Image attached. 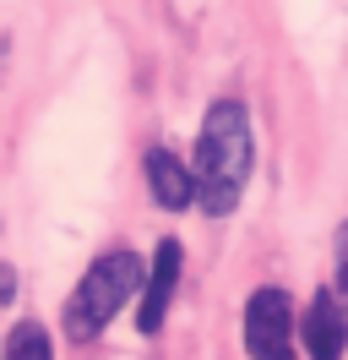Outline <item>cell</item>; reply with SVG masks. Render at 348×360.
<instances>
[{"mask_svg":"<svg viewBox=\"0 0 348 360\" xmlns=\"http://www.w3.org/2000/svg\"><path fill=\"white\" fill-rule=\"evenodd\" d=\"M250 164H256V131H250V115L239 98H218L207 120H201V136H196V207L207 219H229L245 197V180H250Z\"/></svg>","mask_w":348,"mask_h":360,"instance_id":"1","label":"cell"},{"mask_svg":"<svg viewBox=\"0 0 348 360\" xmlns=\"http://www.w3.org/2000/svg\"><path fill=\"white\" fill-rule=\"evenodd\" d=\"M142 278H147V262H142L136 251H109V257H98V262L76 278V290H71V300H65V311H60L65 338H71V344H93V338L142 295Z\"/></svg>","mask_w":348,"mask_h":360,"instance_id":"2","label":"cell"},{"mask_svg":"<svg viewBox=\"0 0 348 360\" xmlns=\"http://www.w3.org/2000/svg\"><path fill=\"white\" fill-rule=\"evenodd\" d=\"M245 355L250 360H288L294 355V300L278 284H261L245 300Z\"/></svg>","mask_w":348,"mask_h":360,"instance_id":"3","label":"cell"},{"mask_svg":"<svg viewBox=\"0 0 348 360\" xmlns=\"http://www.w3.org/2000/svg\"><path fill=\"white\" fill-rule=\"evenodd\" d=\"M180 268H185V251L174 235H163L152 246V262H147V278H142V295H136V333H158L163 316H169V300L180 290Z\"/></svg>","mask_w":348,"mask_h":360,"instance_id":"4","label":"cell"},{"mask_svg":"<svg viewBox=\"0 0 348 360\" xmlns=\"http://www.w3.org/2000/svg\"><path fill=\"white\" fill-rule=\"evenodd\" d=\"M300 344L310 360H343L348 355V300L337 290H316L300 316Z\"/></svg>","mask_w":348,"mask_h":360,"instance_id":"5","label":"cell"},{"mask_svg":"<svg viewBox=\"0 0 348 360\" xmlns=\"http://www.w3.org/2000/svg\"><path fill=\"white\" fill-rule=\"evenodd\" d=\"M147 191L163 213H185L196 202V169L169 148H152L147 153Z\"/></svg>","mask_w":348,"mask_h":360,"instance_id":"6","label":"cell"},{"mask_svg":"<svg viewBox=\"0 0 348 360\" xmlns=\"http://www.w3.org/2000/svg\"><path fill=\"white\" fill-rule=\"evenodd\" d=\"M6 360H55V338L44 322H17L6 333Z\"/></svg>","mask_w":348,"mask_h":360,"instance_id":"7","label":"cell"},{"mask_svg":"<svg viewBox=\"0 0 348 360\" xmlns=\"http://www.w3.org/2000/svg\"><path fill=\"white\" fill-rule=\"evenodd\" d=\"M332 262H337V295L348 300V224H337L332 235Z\"/></svg>","mask_w":348,"mask_h":360,"instance_id":"8","label":"cell"},{"mask_svg":"<svg viewBox=\"0 0 348 360\" xmlns=\"http://www.w3.org/2000/svg\"><path fill=\"white\" fill-rule=\"evenodd\" d=\"M11 300H17V268L0 262V306H11Z\"/></svg>","mask_w":348,"mask_h":360,"instance_id":"9","label":"cell"}]
</instances>
